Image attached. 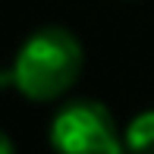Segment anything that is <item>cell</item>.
I'll return each instance as SVG.
<instances>
[{
    "label": "cell",
    "instance_id": "cell-4",
    "mask_svg": "<svg viewBox=\"0 0 154 154\" xmlns=\"http://www.w3.org/2000/svg\"><path fill=\"white\" fill-rule=\"evenodd\" d=\"M0 154H16V148H13V138H10V135L0 138Z\"/></svg>",
    "mask_w": 154,
    "mask_h": 154
},
{
    "label": "cell",
    "instance_id": "cell-1",
    "mask_svg": "<svg viewBox=\"0 0 154 154\" xmlns=\"http://www.w3.org/2000/svg\"><path fill=\"white\" fill-rule=\"evenodd\" d=\"M82 44L69 29L47 25L22 41L13 57V66L3 72V85H13L29 101H57L82 75Z\"/></svg>",
    "mask_w": 154,
    "mask_h": 154
},
{
    "label": "cell",
    "instance_id": "cell-2",
    "mask_svg": "<svg viewBox=\"0 0 154 154\" xmlns=\"http://www.w3.org/2000/svg\"><path fill=\"white\" fill-rule=\"evenodd\" d=\"M51 145L57 154H126V138L113 113L101 101H69L51 120Z\"/></svg>",
    "mask_w": 154,
    "mask_h": 154
},
{
    "label": "cell",
    "instance_id": "cell-3",
    "mask_svg": "<svg viewBox=\"0 0 154 154\" xmlns=\"http://www.w3.org/2000/svg\"><path fill=\"white\" fill-rule=\"evenodd\" d=\"M126 151L129 154H154V110L135 113L123 129Z\"/></svg>",
    "mask_w": 154,
    "mask_h": 154
}]
</instances>
